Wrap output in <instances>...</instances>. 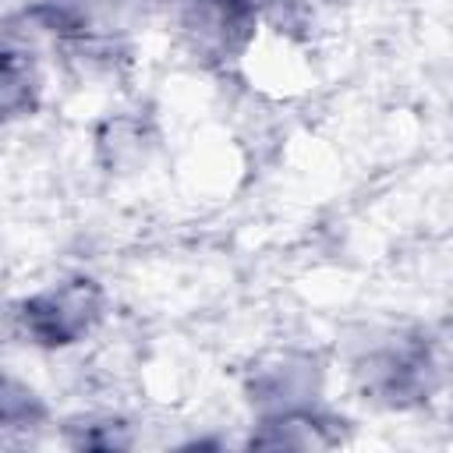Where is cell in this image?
<instances>
[{"mask_svg": "<svg viewBox=\"0 0 453 453\" xmlns=\"http://www.w3.org/2000/svg\"><path fill=\"white\" fill-rule=\"evenodd\" d=\"M18 329L28 343L57 350L85 340L103 319V287L92 276L60 280L32 297H25L14 311Z\"/></svg>", "mask_w": 453, "mask_h": 453, "instance_id": "1", "label": "cell"}, {"mask_svg": "<svg viewBox=\"0 0 453 453\" xmlns=\"http://www.w3.org/2000/svg\"><path fill=\"white\" fill-rule=\"evenodd\" d=\"M180 39L205 67H226L244 57L258 28V0H184Z\"/></svg>", "mask_w": 453, "mask_h": 453, "instance_id": "2", "label": "cell"}, {"mask_svg": "<svg viewBox=\"0 0 453 453\" xmlns=\"http://www.w3.org/2000/svg\"><path fill=\"white\" fill-rule=\"evenodd\" d=\"M361 386L386 407H414L428 400L435 386V361L421 336H393L357 361Z\"/></svg>", "mask_w": 453, "mask_h": 453, "instance_id": "3", "label": "cell"}, {"mask_svg": "<svg viewBox=\"0 0 453 453\" xmlns=\"http://www.w3.org/2000/svg\"><path fill=\"white\" fill-rule=\"evenodd\" d=\"M333 442L329 421L311 414L308 407H290V411H273L258 421V432L251 435V446H290V449H311Z\"/></svg>", "mask_w": 453, "mask_h": 453, "instance_id": "4", "label": "cell"}, {"mask_svg": "<svg viewBox=\"0 0 453 453\" xmlns=\"http://www.w3.org/2000/svg\"><path fill=\"white\" fill-rule=\"evenodd\" d=\"M39 99V74L32 64V53L14 50V42H7L4 50V110L7 117H21L32 113Z\"/></svg>", "mask_w": 453, "mask_h": 453, "instance_id": "5", "label": "cell"}, {"mask_svg": "<svg viewBox=\"0 0 453 453\" xmlns=\"http://www.w3.org/2000/svg\"><path fill=\"white\" fill-rule=\"evenodd\" d=\"M67 442L74 449H124L131 446L127 425L117 418H103V421H71L67 425Z\"/></svg>", "mask_w": 453, "mask_h": 453, "instance_id": "6", "label": "cell"}]
</instances>
